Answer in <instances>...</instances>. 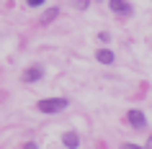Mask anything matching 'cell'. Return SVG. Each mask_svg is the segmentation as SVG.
<instances>
[{"mask_svg":"<svg viewBox=\"0 0 152 149\" xmlns=\"http://www.w3.org/2000/svg\"><path fill=\"white\" fill-rule=\"evenodd\" d=\"M67 98H44V100H39L36 105H39L41 113H59V110L67 108Z\"/></svg>","mask_w":152,"mask_h":149,"instance_id":"cell-1","label":"cell"},{"mask_svg":"<svg viewBox=\"0 0 152 149\" xmlns=\"http://www.w3.org/2000/svg\"><path fill=\"white\" fill-rule=\"evenodd\" d=\"M108 8H111L116 16H124V18H129L132 13H134V8L129 5L126 0H108Z\"/></svg>","mask_w":152,"mask_h":149,"instance_id":"cell-2","label":"cell"},{"mask_svg":"<svg viewBox=\"0 0 152 149\" xmlns=\"http://www.w3.org/2000/svg\"><path fill=\"white\" fill-rule=\"evenodd\" d=\"M126 121L134 126V129H144V126H147V116H144L139 108H132V110H129V113H126Z\"/></svg>","mask_w":152,"mask_h":149,"instance_id":"cell-3","label":"cell"},{"mask_svg":"<svg viewBox=\"0 0 152 149\" xmlns=\"http://www.w3.org/2000/svg\"><path fill=\"white\" fill-rule=\"evenodd\" d=\"M44 77V67H39V64H36V67H28V70L23 72V82H28V85H31V82H36V80H41Z\"/></svg>","mask_w":152,"mask_h":149,"instance_id":"cell-4","label":"cell"},{"mask_svg":"<svg viewBox=\"0 0 152 149\" xmlns=\"http://www.w3.org/2000/svg\"><path fill=\"white\" fill-rule=\"evenodd\" d=\"M62 144H64L67 149H77V147H80V136H77V131H64Z\"/></svg>","mask_w":152,"mask_h":149,"instance_id":"cell-5","label":"cell"},{"mask_svg":"<svg viewBox=\"0 0 152 149\" xmlns=\"http://www.w3.org/2000/svg\"><path fill=\"white\" fill-rule=\"evenodd\" d=\"M96 59L101 64H113V52H108V49H98V52H96Z\"/></svg>","mask_w":152,"mask_h":149,"instance_id":"cell-6","label":"cell"},{"mask_svg":"<svg viewBox=\"0 0 152 149\" xmlns=\"http://www.w3.org/2000/svg\"><path fill=\"white\" fill-rule=\"evenodd\" d=\"M57 16H59V8H49L47 13H44V16L39 18V21H41V23H44V26H47V23H52V21H54Z\"/></svg>","mask_w":152,"mask_h":149,"instance_id":"cell-7","label":"cell"},{"mask_svg":"<svg viewBox=\"0 0 152 149\" xmlns=\"http://www.w3.org/2000/svg\"><path fill=\"white\" fill-rule=\"evenodd\" d=\"M75 5H77V8H80V10H85V8H88V5H90V0H75Z\"/></svg>","mask_w":152,"mask_h":149,"instance_id":"cell-8","label":"cell"},{"mask_svg":"<svg viewBox=\"0 0 152 149\" xmlns=\"http://www.w3.org/2000/svg\"><path fill=\"white\" fill-rule=\"evenodd\" d=\"M28 3V8H39V5H44V0H26Z\"/></svg>","mask_w":152,"mask_h":149,"instance_id":"cell-9","label":"cell"},{"mask_svg":"<svg viewBox=\"0 0 152 149\" xmlns=\"http://www.w3.org/2000/svg\"><path fill=\"white\" fill-rule=\"evenodd\" d=\"M23 149H39V147H36V144H34V141H28V144H26Z\"/></svg>","mask_w":152,"mask_h":149,"instance_id":"cell-10","label":"cell"},{"mask_svg":"<svg viewBox=\"0 0 152 149\" xmlns=\"http://www.w3.org/2000/svg\"><path fill=\"white\" fill-rule=\"evenodd\" d=\"M124 149H142V147H137V144H124Z\"/></svg>","mask_w":152,"mask_h":149,"instance_id":"cell-11","label":"cell"},{"mask_svg":"<svg viewBox=\"0 0 152 149\" xmlns=\"http://www.w3.org/2000/svg\"><path fill=\"white\" fill-rule=\"evenodd\" d=\"M144 149H152V136L147 139V147H144Z\"/></svg>","mask_w":152,"mask_h":149,"instance_id":"cell-12","label":"cell"}]
</instances>
